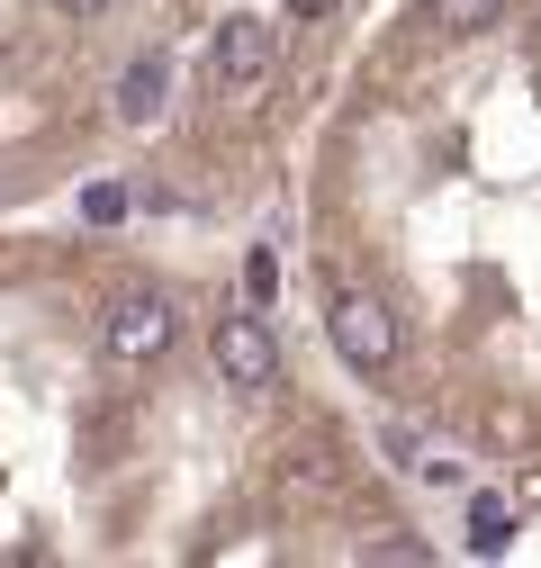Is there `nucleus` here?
<instances>
[{"label": "nucleus", "mask_w": 541, "mask_h": 568, "mask_svg": "<svg viewBox=\"0 0 541 568\" xmlns=\"http://www.w3.org/2000/svg\"><path fill=\"white\" fill-rule=\"evenodd\" d=\"M172 343H181V298L163 280H126V290L100 298V352L118 371H154Z\"/></svg>", "instance_id": "obj_1"}, {"label": "nucleus", "mask_w": 541, "mask_h": 568, "mask_svg": "<svg viewBox=\"0 0 541 568\" xmlns=\"http://www.w3.org/2000/svg\"><path fill=\"white\" fill-rule=\"evenodd\" d=\"M325 343L344 352L361 379H388L397 352H406V325H397V307H388L379 290H361V280H334V290H325Z\"/></svg>", "instance_id": "obj_2"}, {"label": "nucleus", "mask_w": 541, "mask_h": 568, "mask_svg": "<svg viewBox=\"0 0 541 568\" xmlns=\"http://www.w3.org/2000/svg\"><path fill=\"white\" fill-rule=\"evenodd\" d=\"M208 362H217V379H226L235 397H270V388H280V334H270V316H262L253 298H235V307L208 325Z\"/></svg>", "instance_id": "obj_3"}, {"label": "nucleus", "mask_w": 541, "mask_h": 568, "mask_svg": "<svg viewBox=\"0 0 541 568\" xmlns=\"http://www.w3.org/2000/svg\"><path fill=\"white\" fill-rule=\"evenodd\" d=\"M208 73H217V91H226V100H262V82L280 73V28H270L262 10H235V19H217Z\"/></svg>", "instance_id": "obj_4"}, {"label": "nucleus", "mask_w": 541, "mask_h": 568, "mask_svg": "<svg viewBox=\"0 0 541 568\" xmlns=\"http://www.w3.org/2000/svg\"><path fill=\"white\" fill-rule=\"evenodd\" d=\"M163 91H172V63L163 54H135L118 73V126H154L163 118Z\"/></svg>", "instance_id": "obj_5"}, {"label": "nucleus", "mask_w": 541, "mask_h": 568, "mask_svg": "<svg viewBox=\"0 0 541 568\" xmlns=\"http://www.w3.org/2000/svg\"><path fill=\"white\" fill-rule=\"evenodd\" d=\"M506 10H514V0H433V28L442 37H488Z\"/></svg>", "instance_id": "obj_6"}, {"label": "nucleus", "mask_w": 541, "mask_h": 568, "mask_svg": "<svg viewBox=\"0 0 541 568\" xmlns=\"http://www.w3.org/2000/svg\"><path fill=\"white\" fill-rule=\"evenodd\" d=\"M469 541H479V550H506L514 541V506H506V496H469Z\"/></svg>", "instance_id": "obj_7"}, {"label": "nucleus", "mask_w": 541, "mask_h": 568, "mask_svg": "<svg viewBox=\"0 0 541 568\" xmlns=\"http://www.w3.org/2000/svg\"><path fill=\"white\" fill-rule=\"evenodd\" d=\"M82 217H91V226H118V217H126V190H118V181H91V190H82Z\"/></svg>", "instance_id": "obj_8"}, {"label": "nucleus", "mask_w": 541, "mask_h": 568, "mask_svg": "<svg viewBox=\"0 0 541 568\" xmlns=\"http://www.w3.org/2000/svg\"><path fill=\"white\" fill-rule=\"evenodd\" d=\"M244 298H253V307H270V253H253V262H244Z\"/></svg>", "instance_id": "obj_9"}, {"label": "nucleus", "mask_w": 541, "mask_h": 568, "mask_svg": "<svg viewBox=\"0 0 541 568\" xmlns=\"http://www.w3.org/2000/svg\"><path fill=\"white\" fill-rule=\"evenodd\" d=\"M54 19H73V28H91V19H109V0H45Z\"/></svg>", "instance_id": "obj_10"}, {"label": "nucleus", "mask_w": 541, "mask_h": 568, "mask_svg": "<svg viewBox=\"0 0 541 568\" xmlns=\"http://www.w3.org/2000/svg\"><path fill=\"white\" fill-rule=\"evenodd\" d=\"M344 0H289V19H334Z\"/></svg>", "instance_id": "obj_11"}]
</instances>
